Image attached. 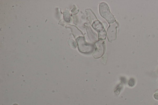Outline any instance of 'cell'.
I'll use <instances>...</instances> for the list:
<instances>
[{
	"label": "cell",
	"mask_w": 158,
	"mask_h": 105,
	"mask_svg": "<svg viewBox=\"0 0 158 105\" xmlns=\"http://www.w3.org/2000/svg\"><path fill=\"white\" fill-rule=\"evenodd\" d=\"M99 12L102 17L104 18L109 23H113L115 22V18L110 12L108 5L105 2H102L100 3Z\"/></svg>",
	"instance_id": "cell-1"
},
{
	"label": "cell",
	"mask_w": 158,
	"mask_h": 105,
	"mask_svg": "<svg viewBox=\"0 0 158 105\" xmlns=\"http://www.w3.org/2000/svg\"><path fill=\"white\" fill-rule=\"evenodd\" d=\"M79 51L83 53H92L94 48V46L92 44L87 43L85 38L82 36L78 37L76 39Z\"/></svg>",
	"instance_id": "cell-2"
},
{
	"label": "cell",
	"mask_w": 158,
	"mask_h": 105,
	"mask_svg": "<svg viewBox=\"0 0 158 105\" xmlns=\"http://www.w3.org/2000/svg\"><path fill=\"white\" fill-rule=\"evenodd\" d=\"M93 27L96 30L98 34V37L100 40H103L106 38V33L102 24L97 20L93 22Z\"/></svg>",
	"instance_id": "cell-3"
},
{
	"label": "cell",
	"mask_w": 158,
	"mask_h": 105,
	"mask_svg": "<svg viewBox=\"0 0 158 105\" xmlns=\"http://www.w3.org/2000/svg\"><path fill=\"white\" fill-rule=\"evenodd\" d=\"M118 24L115 22L113 24H110L107 31V36L108 40L111 42L116 38V27Z\"/></svg>",
	"instance_id": "cell-4"
},
{
	"label": "cell",
	"mask_w": 158,
	"mask_h": 105,
	"mask_svg": "<svg viewBox=\"0 0 158 105\" xmlns=\"http://www.w3.org/2000/svg\"><path fill=\"white\" fill-rule=\"evenodd\" d=\"M104 41L100 40L95 43L96 48L93 54L94 58H98L103 55L104 50Z\"/></svg>",
	"instance_id": "cell-5"
},
{
	"label": "cell",
	"mask_w": 158,
	"mask_h": 105,
	"mask_svg": "<svg viewBox=\"0 0 158 105\" xmlns=\"http://www.w3.org/2000/svg\"><path fill=\"white\" fill-rule=\"evenodd\" d=\"M154 97L155 99L158 100V92L154 94Z\"/></svg>",
	"instance_id": "cell-6"
},
{
	"label": "cell",
	"mask_w": 158,
	"mask_h": 105,
	"mask_svg": "<svg viewBox=\"0 0 158 105\" xmlns=\"http://www.w3.org/2000/svg\"><path fill=\"white\" fill-rule=\"evenodd\" d=\"M13 105H18L17 104H14Z\"/></svg>",
	"instance_id": "cell-7"
}]
</instances>
